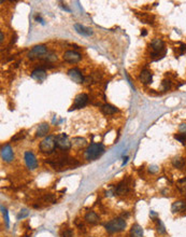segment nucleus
Masks as SVG:
<instances>
[{"label":"nucleus","instance_id":"f257e3e1","mask_svg":"<svg viewBox=\"0 0 186 237\" xmlns=\"http://www.w3.org/2000/svg\"><path fill=\"white\" fill-rule=\"evenodd\" d=\"M104 153V147L101 143H90L85 151V157L88 161H95Z\"/></svg>","mask_w":186,"mask_h":237},{"label":"nucleus","instance_id":"f03ea898","mask_svg":"<svg viewBox=\"0 0 186 237\" xmlns=\"http://www.w3.org/2000/svg\"><path fill=\"white\" fill-rule=\"evenodd\" d=\"M106 230L109 232V233H119V232H122L123 230H125L126 227V221L122 218H116L111 220L110 222H108L106 225H104Z\"/></svg>","mask_w":186,"mask_h":237},{"label":"nucleus","instance_id":"7ed1b4c3","mask_svg":"<svg viewBox=\"0 0 186 237\" xmlns=\"http://www.w3.org/2000/svg\"><path fill=\"white\" fill-rule=\"evenodd\" d=\"M55 147H56V136H47L45 137L43 140L40 142V151L42 153H52L54 150H55Z\"/></svg>","mask_w":186,"mask_h":237},{"label":"nucleus","instance_id":"20e7f679","mask_svg":"<svg viewBox=\"0 0 186 237\" xmlns=\"http://www.w3.org/2000/svg\"><path fill=\"white\" fill-rule=\"evenodd\" d=\"M47 52V49L45 46H43V44H40V46H33L32 49L29 51V53L27 54V56H28V58H30V59H36V58H42L43 56L46 54Z\"/></svg>","mask_w":186,"mask_h":237},{"label":"nucleus","instance_id":"39448f33","mask_svg":"<svg viewBox=\"0 0 186 237\" xmlns=\"http://www.w3.org/2000/svg\"><path fill=\"white\" fill-rule=\"evenodd\" d=\"M56 146H57L60 150L67 151L71 148V142H70L67 135L59 134L56 136Z\"/></svg>","mask_w":186,"mask_h":237},{"label":"nucleus","instance_id":"423d86ee","mask_svg":"<svg viewBox=\"0 0 186 237\" xmlns=\"http://www.w3.org/2000/svg\"><path fill=\"white\" fill-rule=\"evenodd\" d=\"M24 159H25V163H26V165L29 169L33 170V169H36L38 167V161L32 152L26 151L24 155Z\"/></svg>","mask_w":186,"mask_h":237},{"label":"nucleus","instance_id":"0eeeda50","mask_svg":"<svg viewBox=\"0 0 186 237\" xmlns=\"http://www.w3.org/2000/svg\"><path fill=\"white\" fill-rule=\"evenodd\" d=\"M88 103V96L86 94H79L78 96L74 98V103L72 105L71 110L73 109H80V108H83L86 103Z\"/></svg>","mask_w":186,"mask_h":237},{"label":"nucleus","instance_id":"6e6552de","mask_svg":"<svg viewBox=\"0 0 186 237\" xmlns=\"http://www.w3.org/2000/svg\"><path fill=\"white\" fill-rule=\"evenodd\" d=\"M1 157L3 161L8 162V163L13 161V159H14V153H13V150L10 144H6V146H3L1 148Z\"/></svg>","mask_w":186,"mask_h":237},{"label":"nucleus","instance_id":"1a4fd4ad","mask_svg":"<svg viewBox=\"0 0 186 237\" xmlns=\"http://www.w3.org/2000/svg\"><path fill=\"white\" fill-rule=\"evenodd\" d=\"M63 57L68 63H78L79 60H81L82 56H81L80 53L76 51H66Z\"/></svg>","mask_w":186,"mask_h":237},{"label":"nucleus","instance_id":"9d476101","mask_svg":"<svg viewBox=\"0 0 186 237\" xmlns=\"http://www.w3.org/2000/svg\"><path fill=\"white\" fill-rule=\"evenodd\" d=\"M68 74H69L70 78H71L72 80H73L74 82H76V83H83L84 80H85V79L83 78L82 73L80 72V70H78L76 68L70 69V70L68 71Z\"/></svg>","mask_w":186,"mask_h":237},{"label":"nucleus","instance_id":"9b49d317","mask_svg":"<svg viewBox=\"0 0 186 237\" xmlns=\"http://www.w3.org/2000/svg\"><path fill=\"white\" fill-rule=\"evenodd\" d=\"M74 29L76 30V33H79L80 35H83V36H92L93 35V30L88 27H85L81 24H74Z\"/></svg>","mask_w":186,"mask_h":237},{"label":"nucleus","instance_id":"f8f14e48","mask_svg":"<svg viewBox=\"0 0 186 237\" xmlns=\"http://www.w3.org/2000/svg\"><path fill=\"white\" fill-rule=\"evenodd\" d=\"M171 210L172 213H182V211L186 210V202L183 200H178V202H174L171 206Z\"/></svg>","mask_w":186,"mask_h":237},{"label":"nucleus","instance_id":"ddd939ff","mask_svg":"<svg viewBox=\"0 0 186 237\" xmlns=\"http://www.w3.org/2000/svg\"><path fill=\"white\" fill-rule=\"evenodd\" d=\"M31 78L36 79V80H38V81H43L45 78H46V71L42 68H38L32 71V73H31Z\"/></svg>","mask_w":186,"mask_h":237},{"label":"nucleus","instance_id":"4468645a","mask_svg":"<svg viewBox=\"0 0 186 237\" xmlns=\"http://www.w3.org/2000/svg\"><path fill=\"white\" fill-rule=\"evenodd\" d=\"M152 79H153V74L151 73V71L146 70H142V72L140 73V80L143 84H149V83L152 82Z\"/></svg>","mask_w":186,"mask_h":237},{"label":"nucleus","instance_id":"2eb2a0df","mask_svg":"<svg viewBox=\"0 0 186 237\" xmlns=\"http://www.w3.org/2000/svg\"><path fill=\"white\" fill-rule=\"evenodd\" d=\"M131 237H143V229L139 224H133L130 229Z\"/></svg>","mask_w":186,"mask_h":237},{"label":"nucleus","instance_id":"dca6fc26","mask_svg":"<svg viewBox=\"0 0 186 237\" xmlns=\"http://www.w3.org/2000/svg\"><path fill=\"white\" fill-rule=\"evenodd\" d=\"M49 130H50L49 124H46V123L40 124V125L38 126V128H37V137H44V136H46L47 133H49Z\"/></svg>","mask_w":186,"mask_h":237},{"label":"nucleus","instance_id":"f3484780","mask_svg":"<svg viewBox=\"0 0 186 237\" xmlns=\"http://www.w3.org/2000/svg\"><path fill=\"white\" fill-rule=\"evenodd\" d=\"M101 111H102L106 116H111V114H114L115 112H117V108L112 105L106 103V105H103L102 107H101Z\"/></svg>","mask_w":186,"mask_h":237},{"label":"nucleus","instance_id":"a211bd4d","mask_svg":"<svg viewBox=\"0 0 186 237\" xmlns=\"http://www.w3.org/2000/svg\"><path fill=\"white\" fill-rule=\"evenodd\" d=\"M85 220L87 221L88 223H92V224H95L99 221V217L98 214L94 211H88L87 213L85 214Z\"/></svg>","mask_w":186,"mask_h":237},{"label":"nucleus","instance_id":"6ab92c4d","mask_svg":"<svg viewBox=\"0 0 186 237\" xmlns=\"http://www.w3.org/2000/svg\"><path fill=\"white\" fill-rule=\"evenodd\" d=\"M151 44H152V47H153L154 52H158V53H160V52L162 51V49H164V42H162V39H154Z\"/></svg>","mask_w":186,"mask_h":237},{"label":"nucleus","instance_id":"aec40b11","mask_svg":"<svg viewBox=\"0 0 186 237\" xmlns=\"http://www.w3.org/2000/svg\"><path fill=\"white\" fill-rule=\"evenodd\" d=\"M127 192H128V186H127V183H125V182L119 183V186H117L116 190H115V194H117V195H124Z\"/></svg>","mask_w":186,"mask_h":237},{"label":"nucleus","instance_id":"412c9836","mask_svg":"<svg viewBox=\"0 0 186 237\" xmlns=\"http://www.w3.org/2000/svg\"><path fill=\"white\" fill-rule=\"evenodd\" d=\"M72 142H73V144L76 147H79V148H81V147H84L86 146V140L84 138H81V137H76V138H73V140H72Z\"/></svg>","mask_w":186,"mask_h":237},{"label":"nucleus","instance_id":"4be33fe9","mask_svg":"<svg viewBox=\"0 0 186 237\" xmlns=\"http://www.w3.org/2000/svg\"><path fill=\"white\" fill-rule=\"evenodd\" d=\"M172 164H173V166L176 167V168H182V167L184 166V161H183L182 159H180V157H174V159L172 160Z\"/></svg>","mask_w":186,"mask_h":237},{"label":"nucleus","instance_id":"5701e85b","mask_svg":"<svg viewBox=\"0 0 186 237\" xmlns=\"http://www.w3.org/2000/svg\"><path fill=\"white\" fill-rule=\"evenodd\" d=\"M157 223H158V225H157V231H158V233H159V234H166V229H165L164 223H162L160 220H158Z\"/></svg>","mask_w":186,"mask_h":237},{"label":"nucleus","instance_id":"b1692460","mask_svg":"<svg viewBox=\"0 0 186 237\" xmlns=\"http://www.w3.org/2000/svg\"><path fill=\"white\" fill-rule=\"evenodd\" d=\"M162 89H164V91H168V90L171 87V82H170L169 80H164L162 83Z\"/></svg>","mask_w":186,"mask_h":237},{"label":"nucleus","instance_id":"393cba45","mask_svg":"<svg viewBox=\"0 0 186 237\" xmlns=\"http://www.w3.org/2000/svg\"><path fill=\"white\" fill-rule=\"evenodd\" d=\"M174 138L176 139V140H179L180 142H185L186 141V135L184 134H178L174 136Z\"/></svg>","mask_w":186,"mask_h":237},{"label":"nucleus","instance_id":"a878e982","mask_svg":"<svg viewBox=\"0 0 186 237\" xmlns=\"http://www.w3.org/2000/svg\"><path fill=\"white\" fill-rule=\"evenodd\" d=\"M26 216H28V211H27V209H23V210H21V213H19V216H17V219H23L25 218Z\"/></svg>","mask_w":186,"mask_h":237},{"label":"nucleus","instance_id":"bb28decb","mask_svg":"<svg viewBox=\"0 0 186 237\" xmlns=\"http://www.w3.org/2000/svg\"><path fill=\"white\" fill-rule=\"evenodd\" d=\"M63 237H72V231L71 230H65L62 234Z\"/></svg>","mask_w":186,"mask_h":237},{"label":"nucleus","instance_id":"cd10ccee","mask_svg":"<svg viewBox=\"0 0 186 237\" xmlns=\"http://www.w3.org/2000/svg\"><path fill=\"white\" fill-rule=\"evenodd\" d=\"M179 130H180L181 134L186 135V124H181V125L179 126Z\"/></svg>","mask_w":186,"mask_h":237},{"label":"nucleus","instance_id":"c85d7f7f","mask_svg":"<svg viewBox=\"0 0 186 237\" xmlns=\"http://www.w3.org/2000/svg\"><path fill=\"white\" fill-rule=\"evenodd\" d=\"M149 171H151V173H157L158 167L157 166H149Z\"/></svg>","mask_w":186,"mask_h":237},{"label":"nucleus","instance_id":"c756f323","mask_svg":"<svg viewBox=\"0 0 186 237\" xmlns=\"http://www.w3.org/2000/svg\"><path fill=\"white\" fill-rule=\"evenodd\" d=\"M182 183H184V186H180V188L182 189V191L183 192H186V179H184V180H182Z\"/></svg>","mask_w":186,"mask_h":237},{"label":"nucleus","instance_id":"7c9ffc66","mask_svg":"<svg viewBox=\"0 0 186 237\" xmlns=\"http://www.w3.org/2000/svg\"><path fill=\"white\" fill-rule=\"evenodd\" d=\"M0 37H1V39H0V42H1V43H2V42H3V39H4V37H3V33H2V31H1V33H0Z\"/></svg>","mask_w":186,"mask_h":237},{"label":"nucleus","instance_id":"2f4dec72","mask_svg":"<svg viewBox=\"0 0 186 237\" xmlns=\"http://www.w3.org/2000/svg\"><path fill=\"white\" fill-rule=\"evenodd\" d=\"M113 195V191H109L106 192V196H112Z\"/></svg>","mask_w":186,"mask_h":237},{"label":"nucleus","instance_id":"473e14b6","mask_svg":"<svg viewBox=\"0 0 186 237\" xmlns=\"http://www.w3.org/2000/svg\"><path fill=\"white\" fill-rule=\"evenodd\" d=\"M149 216H151V217H156V216H157V213H155L154 211H151V213H149Z\"/></svg>","mask_w":186,"mask_h":237},{"label":"nucleus","instance_id":"72a5a7b5","mask_svg":"<svg viewBox=\"0 0 186 237\" xmlns=\"http://www.w3.org/2000/svg\"><path fill=\"white\" fill-rule=\"evenodd\" d=\"M63 9H65L66 11H70V9L68 8V7H66V6H63Z\"/></svg>","mask_w":186,"mask_h":237},{"label":"nucleus","instance_id":"f704fd0d","mask_svg":"<svg viewBox=\"0 0 186 237\" xmlns=\"http://www.w3.org/2000/svg\"><path fill=\"white\" fill-rule=\"evenodd\" d=\"M142 36H146V31H145V29H143V31H142Z\"/></svg>","mask_w":186,"mask_h":237}]
</instances>
